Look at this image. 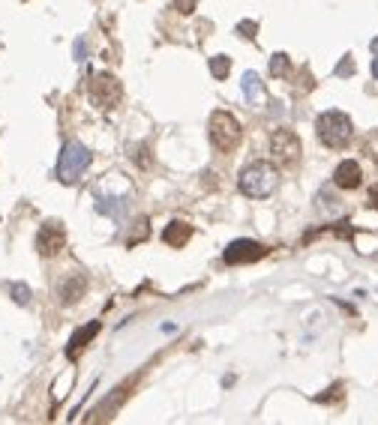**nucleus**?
Segmentation results:
<instances>
[{
    "label": "nucleus",
    "mask_w": 378,
    "mask_h": 425,
    "mask_svg": "<svg viewBox=\"0 0 378 425\" xmlns=\"http://www.w3.org/2000/svg\"><path fill=\"white\" fill-rule=\"evenodd\" d=\"M276 186H280V171L270 162H252L240 174V192L250 198H267L276 192Z\"/></svg>",
    "instance_id": "1"
},
{
    "label": "nucleus",
    "mask_w": 378,
    "mask_h": 425,
    "mask_svg": "<svg viewBox=\"0 0 378 425\" xmlns=\"http://www.w3.org/2000/svg\"><path fill=\"white\" fill-rule=\"evenodd\" d=\"M318 138H322L325 147L330 150H342L348 141H352L354 135V126H352V117L342 114V111H325L322 117H318Z\"/></svg>",
    "instance_id": "2"
},
{
    "label": "nucleus",
    "mask_w": 378,
    "mask_h": 425,
    "mask_svg": "<svg viewBox=\"0 0 378 425\" xmlns=\"http://www.w3.org/2000/svg\"><path fill=\"white\" fill-rule=\"evenodd\" d=\"M240 135H243V129L240 123L231 117L228 111H213L210 117V144L220 153H231L240 144Z\"/></svg>",
    "instance_id": "3"
},
{
    "label": "nucleus",
    "mask_w": 378,
    "mask_h": 425,
    "mask_svg": "<svg viewBox=\"0 0 378 425\" xmlns=\"http://www.w3.org/2000/svg\"><path fill=\"white\" fill-rule=\"evenodd\" d=\"M87 165H91V150L81 141H69L61 153V162H57V174H61L63 183H76L87 171Z\"/></svg>",
    "instance_id": "4"
},
{
    "label": "nucleus",
    "mask_w": 378,
    "mask_h": 425,
    "mask_svg": "<svg viewBox=\"0 0 378 425\" xmlns=\"http://www.w3.org/2000/svg\"><path fill=\"white\" fill-rule=\"evenodd\" d=\"M270 153L276 162L295 165L300 159V138L295 135V129H276L270 135Z\"/></svg>",
    "instance_id": "5"
},
{
    "label": "nucleus",
    "mask_w": 378,
    "mask_h": 425,
    "mask_svg": "<svg viewBox=\"0 0 378 425\" xmlns=\"http://www.w3.org/2000/svg\"><path fill=\"white\" fill-rule=\"evenodd\" d=\"M87 93H91V102L96 108H114L121 102V84L114 75H93Z\"/></svg>",
    "instance_id": "6"
},
{
    "label": "nucleus",
    "mask_w": 378,
    "mask_h": 425,
    "mask_svg": "<svg viewBox=\"0 0 378 425\" xmlns=\"http://www.w3.org/2000/svg\"><path fill=\"white\" fill-rule=\"evenodd\" d=\"M63 246H66V231H63L61 222H46V225L39 228V234H36V248H39V255L51 258V255L61 252Z\"/></svg>",
    "instance_id": "7"
},
{
    "label": "nucleus",
    "mask_w": 378,
    "mask_h": 425,
    "mask_svg": "<svg viewBox=\"0 0 378 425\" xmlns=\"http://www.w3.org/2000/svg\"><path fill=\"white\" fill-rule=\"evenodd\" d=\"M261 255H265V246L255 243V240H235L228 248H225V263H252L258 261Z\"/></svg>",
    "instance_id": "8"
},
{
    "label": "nucleus",
    "mask_w": 378,
    "mask_h": 425,
    "mask_svg": "<svg viewBox=\"0 0 378 425\" xmlns=\"http://www.w3.org/2000/svg\"><path fill=\"white\" fill-rule=\"evenodd\" d=\"M333 180H337V186L342 189H357L363 174H360V165L354 162V159H345V162L337 165V174H333Z\"/></svg>",
    "instance_id": "9"
},
{
    "label": "nucleus",
    "mask_w": 378,
    "mask_h": 425,
    "mask_svg": "<svg viewBox=\"0 0 378 425\" xmlns=\"http://www.w3.org/2000/svg\"><path fill=\"white\" fill-rule=\"evenodd\" d=\"M84 288H87V282H84V276H78V273H72L66 282L61 285V300L63 303H76L81 294H84Z\"/></svg>",
    "instance_id": "10"
},
{
    "label": "nucleus",
    "mask_w": 378,
    "mask_h": 425,
    "mask_svg": "<svg viewBox=\"0 0 378 425\" xmlns=\"http://www.w3.org/2000/svg\"><path fill=\"white\" fill-rule=\"evenodd\" d=\"M189 237H193V231H189L186 222H171V225L165 228V234H163V240H165L168 246H174V248H180Z\"/></svg>",
    "instance_id": "11"
},
{
    "label": "nucleus",
    "mask_w": 378,
    "mask_h": 425,
    "mask_svg": "<svg viewBox=\"0 0 378 425\" xmlns=\"http://www.w3.org/2000/svg\"><path fill=\"white\" fill-rule=\"evenodd\" d=\"M240 87H243V96L250 99V102H261V99H265V90H261V78L255 75V72H246L243 81H240Z\"/></svg>",
    "instance_id": "12"
},
{
    "label": "nucleus",
    "mask_w": 378,
    "mask_h": 425,
    "mask_svg": "<svg viewBox=\"0 0 378 425\" xmlns=\"http://www.w3.org/2000/svg\"><path fill=\"white\" fill-rule=\"evenodd\" d=\"M96 330H99V324H91V327H84V330H78L76 335H72V342H69V354H76L78 347H84V342L91 339V335H96Z\"/></svg>",
    "instance_id": "13"
},
{
    "label": "nucleus",
    "mask_w": 378,
    "mask_h": 425,
    "mask_svg": "<svg viewBox=\"0 0 378 425\" xmlns=\"http://www.w3.org/2000/svg\"><path fill=\"white\" fill-rule=\"evenodd\" d=\"M228 66H231V61H228L225 54L213 57V61H210V72H213V78H216V81H223V78L228 75Z\"/></svg>",
    "instance_id": "14"
},
{
    "label": "nucleus",
    "mask_w": 378,
    "mask_h": 425,
    "mask_svg": "<svg viewBox=\"0 0 378 425\" xmlns=\"http://www.w3.org/2000/svg\"><path fill=\"white\" fill-rule=\"evenodd\" d=\"M288 72V57L285 54H273L270 57V75H285Z\"/></svg>",
    "instance_id": "15"
},
{
    "label": "nucleus",
    "mask_w": 378,
    "mask_h": 425,
    "mask_svg": "<svg viewBox=\"0 0 378 425\" xmlns=\"http://www.w3.org/2000/svg\"><path fill=\"white\" fill-rule=\"evenodd\" d=\"M12 300H16L19 305H27V303H31V288H27V285H12Z\"/></svg>",
    "instance_id": "16"
},
{
    "label": "nucleus",
    "mask_w": 378,
    "mask_h": 425,
    "mask_svg": "<svg viewBox=\"0 0 378 425\" xmlns=\"http://www.w3.org/2000/svg\"><path fill=\"white\" fill-rule=\"evenodd\" d=\"M195 4H198V0H174V9L183 12V16H189V12L195 9Z\"/></svg>",
    "instance_id": "17"
},
{
    "label": "nucleus",
    "mask_w": 378,
    "mask_h": 425,
    "mask_svg": "<svg viewBox=\"0 0 378 425\" xmlns=\"http://www.w3.org/2000/svg\"><path fill=\"white\" fill-rule=\"evenodd\" d=\"M240 31H243V36H252V31H255V24H252V21H243V24H240Z\"/></svg>",
    "instance_id": "18"
},
{
    "label": "nucleus",
    "mask_w": 378,
    "mask_h": 425,
    "mask_svg": "<svg viewBox=\"0 0 378 425\" xmlns=\"http://www.w3.org/2000/svg\"><path fill=\"white\" fill-rule=\"evenodd\" d=\"M337 72H339V75H348V72H352V61H345V63H342Z\"/></svg>",
    "instance_id": "19"
},
{
    "label": "nucleus",
    "mask_w": 378,
    "mask_h": 425,
    "mask_svg": "<svg viewBox=\"0 0 378 425\" xmlns=\"http://www.w3.org/2000/svg\"><path fill=\"white\" fill-rule=\"evenodd\" d=\"M372 75L378 78V57H375V63H372Z\"/></svg>",
    "instance_id": "20"
},
{
    "label": "nucleus",
    "mask_w": 378,
    "mask_h": 425,
    "mask_svg": "<svg viewBox=\"0 0 378 425\" xmlns=\"http://www.w3.org/2000/svg\"><path fill=\"white\" fill-rule=\"evenodd\" d=\"M372 48H375V51H378V39H375V42H372Z\"/></svg>",
    "instance_id": "21"
}]
</instances>
